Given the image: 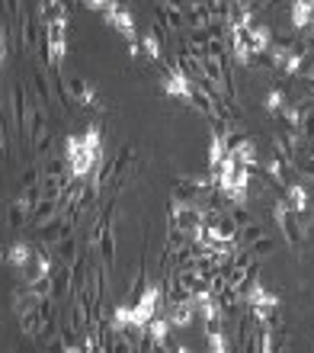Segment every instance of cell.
I'll return each instance as SVG.
<instances>
[{
	"label": "cell",
	"mask_w": 314,
	"mask_h": 353,
	"mask_svg": "<svg viewBox=\"0 0 314 353\" xmlns=\"http://www.w3.org/2000/svg\"><path fill=\"white\" fill-rule=\"evenodd\" d=\"M67 93H71V100H74L77 106H83V110H103V103L96 100V90H93V84L83 74L67 77Z\"/></svg>",
	"instance_id": "obj_8"
},
{
	"label": "cell",
	"mask_w": 314,
	"mask_h": 353,
	"mask_svg": "<svg viewBox=\"0 0 314 353\" xmlns=\"http://www.w3.org/2000/svg\"><path fill=\"white\" fill-rule=\"evenodd\" d=\"M244 305H247L250 318H253L257 325H269V321L279 315V296L276 292H269L257 276L250 279L247 292H244Z\"/></svg>",
	"instance_id": "obj_2"
},
{
	"label": "cell",
	"mask_w": 314,
	"mask_h": 353,
	"mask_svg": "<svg viewBox=\"0 0 314 353\" xmlns=\"http://www.w3.org/2000/svg\"><path fill=\"white\" fill-rule=\"evenodd\" d=\"M103 353H138V347L132 344L125 334H119V331H112L106 321H103Z\"/></svg>",
	"instance_id": "obj_14"
},
{
	"label": "cell",
	"mask_w": 314,
	"mask_h": 353,
	"mask_svg": "<svg viewBox=\"0 0 314 353\" xmlns=\"http://www.w3.org/2000/svg\"><path fill=\"white\" fill-rule=\"evenodd\" d=\"M224 212H228V219H231L238 228H247V225H253V215H250L247 205H228Z\"/></svg>",
	"instance_id": "obj_30"
},
{
	"label": "cell",
	"mask_w": 314,
	"mask_h": 353,
	"mask_svg": "<svg viewBox=\"0 0 314 353\" xmlns=\"http://www.w3.org/2000/svg\"><path fill=\"white\" fill-rule=\"evenodd\" d=\"M19 321V327H23V334L26 337H42V331H45V321H42V315H39V308L36 312H26V315H19L17 318Z\"/></svg>",
	"instance_id": "obj_26"
},
{
	"label": "cell",
	"mask_w": 314,
	"mask_h": 353,
	"mask_svg": "<svg viewBox=\"0 0 314 353\" xmlns=\"http://www.w3.org/2000/svg\"><path fill=\"white\" fill-rule=\"evenodd\" d=\"M17 353H23V350H17Z\"/></svg>",
	"instance_id": "obj_36"
},
{
	"label": "cell",
	"mask_w": 314,
	"mask_h": 353,
	"mask_svg": "<svg viewBox=\"0 0 314 353\" xmlns=\"http://www.w3.org/2000/svg\"><path fill=\"white\" fill-rule=\"evenodd\" d=\"M282 199H286L289 209H292L295 215H305L308 205H311V193H308L305 183H289L286 193H282Z\"/></svg>",
	"instance_id": "obj_16"
},
{
	"label": "cell",
	"mask_w": 314,
	"mask_h": 353,
	"mask_svg": "<svg viewBox=\"0 0 314 353\" xmlns=\"http://www.w3.org/2000/svg\"><path fill=\"white\" fill-rule=\"evenodd\" d=\"M100 257H103V263L109 267L112 263V257H116V232H112V219H109V212H103L100 215Z\"/></svg>",
	"instance_id": "obj_13"
},
{
	"label": "cell",
	"mask_w": 314,
	"mask_h": 353,
	"mask_svg": "<svg viewBox=\"0 0 314 353\" xmlns=\"http://www.w3.org/2000/svg\"><path fill=\"white\" fill-rule=\"evenodd\" d=\"M247 251H250V254H253V257H257V261H260V257H269V254L276 251V244H273V238H260V241L253 244V248H247Z\"/></svg>",
	"instance_id": "obj_31"
},
{
	"label": "cell",
	"mask_w": 314,
	"mask_h": 353,
	"mask_svg": "<svg viewBox=\"0 0 314 353\" xmlns=\"http://www.w3.org/2000/svg\"><path fill=\"white\" fill-rule=\"evenodd\" d=\"M167 225H174V228H180V232L193 234L205 225V209L199 203H180V199H170Z\"/></svg>",
	"instance_id": "obj_4"
},
{
	"label": "cell",
	"mask_w": 314,
	"mask_h": 353,
	"mask_svg": "<svg viewBox=\"0 0 314 353\" xmlns=\"http://www.w3.org/2000/svg\"><path fill=\"white\" fill-rule=\"evenodd\" d=\"M65 353H83V350H81V344H67Z\"/></svg>",
	"instance_id": "obj_34"
},
{
	"label": "cell",
	"mask_w": 314,
	"mask_h": 353,
	"mask_svg": "<svg viewBox=\"0 0 314 353\" xmlns=\"http://www.w3.org/2000/svg\"><path fill=\"white\" fill-rule=\"evenodd\" d=\"M160 299H164V289L157 286V283H148V286L141 289V296L135 299V302H129L132 305V325L138 327V331H145V327L157 318V305H160Z\"/></svg>",
	"instance_id": "obj_3"
},
{
	"label": "cell",
	"mask_w": 314,
	"mask_h": 353,
	"mask_svg": "<svg viewBox=\"0 0 314 353\" xmlns=\"http://www.w3.org/2000/svg\"><path fill=\"white\" fill-rule=\"evenodd\" d=\"M273 219H276V225L282 228V238H286L289 244L298 248V244L305 241V215L292 212L286 199H276V203H273Z\"/></svg>",
	"instance_id": "obj_6"
},
{
	"label": "cell",
	"mask_w": 314,
	"mask_h": 353,
	"mask_svg": "<svg viewBox=\"0 0 314 353\" xmlns=\"http://www.w3.org/2000/svg\"><path fill=\"white\" fill-rule=\"evenodd\" d=\"M260 238H266V234H263V225L253 222V225H247V228H240V232H238V241H234V248H238V251H247V248H253Z\"/></svg>",
	"instance_id": "obj_27"
},
{
	"label": "cell",
	"mask_w": 314,
	"mask_h": 353,
	"mask_svg": "<svg viewBox=\"0 0 314 353\" xmlns=\"http://www.w3.org/2000/svg\"><path fill=\"white\" fill-rule=\"evenodd\" d=\"M45 52H48V68L61 71L67 58V19L45 23Z\"/></svg>",
	"instance_id": "obj_5"
},
{
	"label": "cell",
	"mask_w": 314,
	"mask_h": 353,
	"mask_svg": "<svg viewBox=\"0 0 314 353\" xmlns=\"http://www.w3.org/2000/svg\"><path fill=\"white\" fill-rule=\"evenodd\" d=\"M42 180H45V176H42V164H29V168L23 170V176H19V193H23V190H39Z\"/></svg>",
	"instance_id": "obj_29"
},
{
	"label": "cell",
	"mask_w": 314,
	"mask_h": 353,
	"mask_svg": "<svg viewBox=\"0 0 314 353\" xmlns=\"http://www.w3.org/2000/svg\"><path fill=\"white\" fill-rule=\"evenodd\" d=\"M32 254H36V248L19 238V241H13V244L7 248V254H3V263H7V267H13V270L19 273V270L26 267L29 261H32Z\"/></svg>",
	"instance_id": "obj_15"
},
{
	"label": "cell",
	"mask_w": 314,
	"mask_h": 353,
	"mask_svg": "<svg viewBox=\"0 0 314 353\" xmlns=\"http://www.w3.org/2000/svg\"><path fill=\"white\" fill-rule=\"evenodd\" d=\"M55 219H61V203L42 199V203L36 205V212H32V225H36V228H45V225H52Z\"/></svg>",
	"instance_id": "obj_20"
},
{
	"label": "cell",
	"mask_w": 314,
	"mask_h": 353,
	"mask_svg": "<svg viewBox=\"0 0 314 353\" xmlns=\"http://www.w3.org/2000/svg\"><path fill=\"white\" fill-rule=\"evenodd\" d=\"M238 353H260V325L253 318H244V331H240V350Z\"/></svg>",
	"instance_id": "obj_19"
},
{
	"label": "cell",
	"mask_w": 314,
	"mask_h": 353,
	"mask_svg": "<svg viewBox=\"0 0 314 353\" xmlns=\"http://www.w3.org/2000/svg\"><path fill=\"white\" fill-rule=\"evenodd\" d=\"M167 318H170V325H174V327L186 331V327H189L196 318H199L196 299H180V302H170V312H167Z\"/></svg>",
	"instance_id": "obj_12"
},
{
	"label": "cell",
	"mask_w": 314,
	"mask_h": 353,
	"mask_svg": "<svg viewBox=\"0 0 314 353\" xmlns=\"http://www.w3.org/2000/svg\"><path fill=\"white\" fill-rule=\"evenodd\" d=\"M234 158H238V164H244L247 170H253V168H260V154H257V145H253V139H244L238 145V148L231 151Z\"/></svg>",
	"instance_id": "obj_24"
},
{
	"label": "cell",
	"mask_w": 314,
	"mask_h": 353,
	"mask_svg": "<svg viewBox=\"0 0 314 353\" xmlns=\"http://www.w3.org/2000/svg\"><path fill=\"white\" fill-rule=\"evenodd\" d=\"M52 276H55V299H67L74 292V267H65V263H55L52 270Z\"/></svg>",
	"instance_id": "obj_17"
},
{
	"label": "cell",
	"mask_w": 314,
	"mask_h": 353,
	"mask_svg": "<svg viewBox=\"0 0 314 353\" xmlns=\"http://www.w3.org/2000/svg\"><path fill=\"white\" fill-rule=\"evenodd\" d=\"M32 212H36V205H32V199L19 193L17 199L10 203V209H7V225L19 232V228H26V225H32Z\"/></svg>",
	"instance_id": "obj_10"
},
{
	"label": "cell",
	"mask_w": 314,
	"mask_h": 353,
	"mask_svg": "<svg viewBox=\"0 0 314 353\" xmlns=\"http://www.w3.org/2000/svg\"><path fill=\"white\" fill-rule=\"evenodd\" d=\"M176 353H189V350H186V347H180V350H176Z\"/></svg>",
	"instance_id": "obj_35"
},
{
	"label": "cell",
	"mask_w": 314,
	"mask_h": 353,
	"mask_svg": "<svg viewBox=\"0 0 314 353\" xmlns=\"http://www.w3.org/2000/svg\"><path fill=\"white\" fill-rule=\"evenodd\" d=\"M74 219H67V215H61V219H55L52 225H45L42 232H39V238H42V244L45 248H58L61 241H67L71 234H74Z\"/></svg>",
	"instance_id": "obj_9"
},
{
	"label": "cell",
	"mask_w": 314,
	"mask_h": 353,
	"mask_svg": "<svg viewBox=\"0 0 314 353\" xmlns=\"http://www.w3.org/2000/svg\"><path fill=\"white\" fill-rule=\"evenodd\" d=\"M106 23H109L112 32H119L129 46L132 42H138V23H135V17H132V10L125 7V3H116V10L106 17Z\"/></svg>",
	"instance_id": "obj_7"
},
{
	"label": "cell",
	"mask_w": 314,
	"mask_h": 353,
	"mask_svg": "<svg viewBox=\"0 0 314 353\" xmlns=\"http://www.w3.org/2000/svg\"><path fill=\"white\" fill-rule=\"evenodd\" d=\"M55 263H65V267H74L77 261H81V241H77V234H71L67 241H61L55 248Z\"/></svg>",
	"instance_id": "obj_18"
},
{
	"label": "cell",
	"mask_w": 314,
	"mask_h": 353,
	"mask_svg": "<svg viewBox=\"0 0 314 353\" xmlns=\"http://www.w3.org/2000/svg\"><path fill=\"white\" fill-rule=\"evenodd\" d=\"M13 122H17L19 129H26V122H29V103H26L23 84H13Z\"/></svg>",
	"instance_id": "obj_23"
},
{
	"label": "cell",
	"mask_w": 314,
	"mask_h": 353,
	"mask_svg": "<svg viewBox=\"0 0 314 353\" xmlns=\"http://www.w3.org/2000/svg\"><path fill=\"white\" fill-rule=\"evenodd\" d=\"M289 106V97L282 87H273V90H266V100H263V110L269 112V116H279V112Z\"/></svg>",
	"instance_id": "obj_28"
},
{
	"label": "cell",
	"mask_w": 314,
	"mask_h": 353,
	"mask_svg": "<svg viewBox=\"0 0 314 353\" xmlns=\"http://www.w3.org/2000/svg\"><path fill=\"white\" fill-rule=\"evenodd\" d=\"M36 90H39V103L52 100V87H48V74H42V71L36 74Z\"/></svg>",
	"instance_id": "obj_33"
},
{
	"label": "cell",
	"mask_w": 314,
	"mask_h": 353,
	"mask_svg": "<svg viewBox=\"0 0 314 353\" xmlns=\"http://www.w3.org/2000/svg\"><path fill=\"white\" fill-rule=\"evenodd\" d=\"M39 315H42L45 327L55 325V299H42V305H39Z\"/></svg>",
	"instance_id": "obj_32"
},
{
	"label": "cell",
	"mask_w": 314,
	"mask_h": 353,
	"mask_svg": "<svg viewBox=\"0 0 314 353\" xmlns=\"http://www.w3.org/2000/svg\"><path fill=\"white\" fill-rule=\"evenodd\" d=\"M61 154L71 164V176L77 183L93 180V174L103 170V129L100 125H87V132L81 135H65L61 141Z\"/></svg>",
	"instance_id": "obj_1"
},
{
	"label": "cell",
	"mask_w": 314,
	"mask_h": 353,
	"mask_svg": "<svg viewBox=\"0 0 314 353\" xmlns=\"http://www.w3.org/2000/svg\"><path fill=\"white\" fill-rule=\"evenodd\" d=\"M228 154H231V151H228L224 139L218 135V132H212V139H209V170H218V168H222Z\"/></svg>",
	"instance_id": "obj_22"
},
{
	"label": "cell",
	"mask_w": 314,
	"mask_h": 353,
	"mask_svg": "<svg viewBox=\"0 0 314 353\" xmlns=\"http://www.w3.org/2000/svg\"><path fill=\"white\" fill-rule=\"evenodd\" d=\"M141 52L151 58V61H164V42H160V32L157 29H148L141 36Z\"/></svg>",
	"instance_id": "obj_25"
},
{
	"label": "cell",
	"mask_w": 314,
	"mask_h": 353,
	"mask_svg": "<svg viewBox=\"0 0 314 353\" xmlns=\"http://www.w3.org/2000/svg\"><path fill=\"white\" fill-rule=\"evenodd\" d=\"M145 331H148V337L154 341L157 347H167V341H170V331H174V325H170V318H167V315H157L154 321H151V325L145 327Z\"/></svg>",
	"instance_id": "obj_21"
},
{
	"label": "cell",
	"mask_w": 314,
	"mask_h": 353,
	"mask_svg": "<svg viewBox=\"0 0 314 353\" xmlns=\"http://www.w3.org/2000/svg\"><path fill=\"white\" fill-rule=\"evenodd\" d=\"M174 68L180 74H186L189 81L196 84H205V68H202V55H196V52H176L174 58Z\"/></svg>",
	"instance_id": "obj_11"
}]
</instances>
